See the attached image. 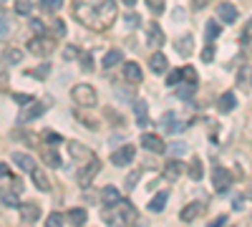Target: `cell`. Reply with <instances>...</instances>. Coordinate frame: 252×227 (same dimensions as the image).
I'll use <instances>...</instances> for the list:
<instances>
[{"mask_svg":"<svg viewBox=\"0 0 252 227\" xmlns=\"http://www.w3.org/2000/svg\"><path fill=\"white\" fill-rule=\"evenodd\" d=\"M73 15L91 31H106L116 20V0H73Z\"/></svg>","mask_w":252,"mask_h":227,"instance_id":"cell-1","label":"cell"},{"mask_svg":"<svg viewBox=\"0 0 252 227\" xmlns=\"http://www.w3.org/2000/svg\"><path fill=\"white\" fill-rule=\"evenodd\" d=\"M71 98L76 101V104L81 109H94L98 104V96H96V89L89 86V84H76L71 89Z\"/></svg>","mask_w":252,"mask_h":227,"instance_id":"cell-2","label":"cell"},{"mask_svg":"<svg viewBox=\"0 0 252 227\" xmlns=\"http://www.w3.org/2000/svg\"><path fill=\"white\" fill-rule=\"evenodd\" d=\"M53 48H56V40L46 38V35H38V38L28 40V51L33 56H48V53H53Z\"/></svg>","mask_w":252,"mask_h":227,"instance_id":"cell-3","label":"cell"},{"mask_svg":"<svg viewBox=\"0 0 252 227\" xmlns=\"http://www.w3.org/2000/svg\"><path fill=\"white\" fill-rule=\"evenodd\" d=\"M134 157H136V149L131 147V144H124L121 149H116L111 154V164H114V167H126V164L134 162Z\"/></svg>","mask_w":252,"mask_h":227,"instance_id":"cell-4","label":"cell"},{"mask_svg":"<svg viewBox=\"0 0 252 227\" xmlns=\"http://www.w3.org/2000/svg\"><path fill=\"white\" fill-rule=\"evenodd\" d=\"M101 172V159H91L86 167L81 169V174H78V184L81 187H89V184L94 182V177Z\"/></svg>","mask_w":252,"mask_h":227,"instance_id":"cell-5","label":"cell"},{"mask_svg":"<svg viewBox=\"0 0 252 227\" xmlns=\"http://www.w3.org/2000/svg\"><path fill=\"white\" fill-rule=\"evenodd\" d=\"M212 182H215V190L217 192H227L229 184H232V174H229V169H224V167H217L212 172Z\"/></svg>","mask_w":252,"mask_h":227,"instance_id":"cell-6","label":"cell"},{"mask_svg":"<svg viewBox=\"0 0 252 227\" xmlns=\"http://www.w3.org/2000/svg\"><path fill=\"white\" fill-rule=\"evenodd\" d=\"M161 127H164L166 131H169V134H179V131H184L187 121L177 119V114H174V111H166V114L161 116Z\"/></svg>","mask_w":252,"mask_h":227,"instance_id":"cell-7","label":"cell"},{"mask_svg":"<svg viewBox=\"0 0 252 227\" xmlns=\"http://www.w3.org/2000/svg\"><path fill=\"white\" fill-rule=\"evenodd\" d=\"M141 149H149V152H154V154L166 152L161 136H157V134H141Z\"/></svg>","mask_w":252,"mask_h":227,"instance_id":"cell-8","label":"cell"},{"mask_svg":"<svg viewBox=\"0 0 252 227\" xmlns=\"http://www.w3.org/2000/svg\"><path fill=\"white\" fill-rule=\"evenodd\" d=\"M164 40H166V38H164L159 23H152L149 28H146V43H149V48H161Z\"/></svg>","mask_w":252,"mask_h":227,"instance_id":"cell-9","label":"cell"},{"mask_svg":"<svg viewBox=\"0 0 252 227\" xmlns=\"http://www.w3.org/2000/svg\"><path fill=\"white\" fill-rule=\"evenodd\" d=\"M124 78L129 81V84H141L144 81V73H141V66L129 61V64H124Z\"/></svg>","mask_w":252,"mask_h":227,"instance_id":"cell-10","label":"cell"},{"mask_svg":"<svg viewBox=\"0 0 252 227\" xmlns=\"http://www.w3.org/2000/svg\"><path fill=\"white\" fill-rule=\"evenodd\" d=\"M202 210H204L202 202H189L187 207L179 212V217H182V222H194V220L202 215Z\"/></svg>","mask_w":252,"mask_h":227,"instance_id":"cell-11","label":"cell"},{"mask_svg":"<svg viewBox=\"0 0 252 227\" xmlns=\"http://www.w3.org/2000/svg\"><path fill=\"white\" fill-rule=\"evenodd\" d=\"M119 199H121V192H119L116 187H111V184L101 190V202H103V207H116Z\"/></svg>","mask_w":252,"mask_h":227,"instance_id":"cell-12","label":"cell"},{"mask_svg":"<svg viewBox=\"0 0 252 227\" xmlns=\"http://www.w3.org/2000/svg\"><path fill=\"white\" fill-rule=\"evenodd\" d=\"M217 18L222 20V23H235V20H237V8L232 3H220Z\"/></svg>","mask_w":252,"mask_h":227,"instance_id":"cell-13","label":"cell"},{"mask_svg":"<svg viewBox=\"0 0 252 227\" xmlns=\"http://www.w3.org/2000/svg\"><path fill=\"white\" fill-rule=\"evenodd\" d=\"M20 61H23V51L20 48H5L3 56H0V64L3 66H18Z\"/></svg>","mask_w":252,"mask_h":227,"instance_id":"cell-14","label":"cell"},{"mask_svg":"<svg viewBox=\"0 0 252 227\" xmlns=\"http://www.w3.org/2000/svg\"><path fill=\"white\" fill-rule=\"evenodd\" d=\"M18 207H20V220H23V222H35V220L40 217L38 204H33V202H28V204H18Z\"/></svg>","mask_w":252,"mask_h":227,"instance_id":"cell-15","label":"cell"},{"mask_svg":"<svg viewBox=\"0 0 252 227\" xmlns=\"http://www.w3.org/2000/svg\"><path fill=\"white\" fill-rule=\"evenodd\" d=\"M149 66H152L154 73H164L166 68H169V61H166V56H164L161 51H157V53L149 58Z\"/></svg>","mask_w":252,"mask_h":227,"instance_id":"cell-16","label":"cell"},{"mask_svg":"<svg viewBox=\"0 0 252 227\" xmlns=\"http://www.w3.org/2000/svg\"><path fill=\"white\" fill-rule=\"evenodd\" d=\"M237 86L242 91H250L252 89V66H242L237 71Z\"/></svg>","mask_w":252,"mask_h":227,"instance_id":"cell-17","label":"cell"},{"mask_svg":"<svg viewBox=\"0 0 252 227\" xmlns=\"http://www.w3.org/2000/svg\"><path fill=\"white\" fill-rule=\"evenodd\" d=\"M119 215H121V222H134V220H136L134 204L126 202V199H119Z\"/></svg>","mask_w":252,"mask_h":227,"instance_id":"cell-18","label":"cell"},{"mask_svg":"<svg viewBox=\"0 0 252 227\" xmlns=\"http://www.w3.org/2000/svg\"><path fill=\"white\" fill-rule=\"evenodd\" d=\"M166 199H169V192H159L149 199V204H146V210L149 212H161L166 207Z\"/></svg>","mask_w":252,"mask_h":227,"instance_id":"cell-19","label":"cell"},{"mask_svg":"<svg viewBox=\"0 0 252 227\" xmlns=\"http://www.w3.org/2000/svg\"><path fill=\"white\" fill-rule=\"evenodd\" d=\"M235 109H237V98H235V94H232V91L222 94V96H220V111H222V114H229V111H235Z\"/></svg>","mask_w":252,"mask_h":227,"instance_id":"cell-20","label":"cell"},{"mask_svg":"<svg viewBox=\"0 0 252 227\" xmlns=\"http://www.w3.org/2000/svg\"><path fill=\"white\" fill-rule=\"evenodd\" d=\"M13 162H15L23 172H33V169H35L33 157H28V154H23V152H15V154H13Z\"/></svg>","mask_w":252,"mask_h":227,"instance_id":"cell-21","label":"cell"},{"mask_svg":"<svg viewBox=\"0 0 252 227\" xmlns=\"http://www.w3.org/2000/svg\"><path fill=\"white\" fill-rule=\"evenodd\" d=\"M43 111H46V109H43V104H31L26 111H20V116H18V119L26 124V121H33V119H38V116H43Z\"/></svg>","mask_w":252,"mask_h":227,"instance_id":"cell-22","label":"cell"},{"mask_svg":"<svg viewBox=\"0 0 252 227\" xmlns=\"http://www.w3.org/2000/svg\"><path fill=\"white\" fill-rule=\"evenodd\" d=\"M182 162H177V159H172V162H166V167H164V177L169 179V182H174V179H179L182 177Z\"/></svg>","mask_w":252,"mask_h":227,"instance_id":"cell-23","label":"cell"},{"mask_svg":"<svg viewBox=\"0 0 252 227\" xmlns=\"http://www.w3.org/2000/svg\"><path fill=\"white\" fill-rule=\"evenodd\" d=\"M23 190V187H20ZM18 187H13V190H3L0 192V199H3V204H8V207H18L20 204V197H18V192H20Z\"/></svg>","mask_w":252,"mask_h":227,"instance_id":"cell-24","label":"cell"},{"mask_svg":"<svg viewBox=\"0 0 252 227\" xmlns=\"http://www.w3.org/2000/svg\"><path fill=\"white\" fill-rule=\"evenodd\" d=\"M31 174H33V182H35V187L40 192H51V182H48V177H46L43 169H33Z\"/></svg>","mask_w":252,"mask_h":227,"instance_id":"cell-25","label":"cell"},{"mask_svg":"<svg viewBox=\"0 0 252 227\" xmlns=\"http://www.w3.org/2000/svg\"><path fill=\"white\" fill-rule=\"evenodd\" d=\"M43 162L48 164V167H53V169H61L63 167V162H61V154L56 152V149H43Z\"/></svg>","mask_w":252,"mask_h":227,"instance_id":"cell-26","label":"cell"},{"mask_svg":"<svg viewBox=\"0 0 252 227\" xmlns=\"http://www.w3.org/2000/svg\"><path fill=\"white\" fill-rule=\"evenodd\" d=\"M177 51H179L182 56H192V51H194V38H192V35L179 38V40H177Z\"/></svg>","mask_w":252,"mask_h":227,"instance_id":"cell-27","label":"cell"},{"mask_svg":"<svg viewBox=\"0 0 252 227\" xmlns=\"http://www.w3.org/2000/svg\"><path fill=\"white\" fill-rule=\"evenodd\" d=\"M116 64H121V51H119V48H111L106 56H103L101 66H103V68H114Z\"/></svg>","mask_w":252,"mask_h":227,"instance_id":"cell-28","label":"cell"},{"mask_svg":"<svg viewBox=\"0 0 252 227\" xmlns=\"http://www.w3.org/2000/svg\"><path fill=\"white\" fill-rule=\"evenodd\" d=\"M68 220H71V225H73V227H81V225H86L89 212H86V210H81V207H76V210H71V212H68Z\"/></svg>","mask_w":252,"mask_h":227,"instance_id":"cell-29","label":"cell"},{"mask_svg":"<svg viewBox=\"0 0 252 227\" xmlns=\"http://www.w3.org/2000/svg\"><path fill=\"white\" fill-rule=\"evenodd\" d=\"M202 174H204V169H202V159H192V164H189V179L199 182Z\"/></svg>","mask_w":252,"mask_h":227,"instance_id":"cell-30","label":"cell"},{"mask_svg":"<svg viewBox=\"0 0 252 227\" xmlns=\"http://www.w3.org/2000/svg\"><path fill=\"white\" fill-rule=\"evenodd\" d=\"M68 147H71V157L73 159H86L89 157V149L83 147V144H78V141H68Z\"/></svg>","mask_w":252,"mask_h":227,"instance_id":"cell-31","label":"cell"},{"mask_svg":"<svg viewBox=\"0 0 252 227\" xmlns=\"http://www.w3.org/2000/svg\"><path fill=\"white\" fill-rule=\"evenodd\" d=\"M38 8L43 10V13H56L58 8H63V0H40Z\"/></svg>","mask_w":252,"mask_h":227,"instance_id":"cell-32","label":"cell"},{"mask_svg":"<svg viewBox=\"0 0 252 227\" xmlns=\"http://www.w3.org/2000/svg\"><path fill=\"white\" fill-rule=\"evenodd\" d=\"M204 28H207L204 33H207V38H209V40H215V38L222 33V28H220L217 20H207V26H204Z\"/></svg>","mask_w":252,"mask_h":227,"instance_id":"cell-33","label":"cell"},{"mask_svg":"<svg viewBox=\"0 0 252 227\" xmlns=\"http://www.w3.org/2000/svg\"><path fill=\"white\" fill-rule=\"evenodd\" d=\"M31 10H33L31 0H15V13L18 15H31Z\"/></svg>","mask_w":252,"mask_h":227,"instance_id":"cell-34","label":"cell"},{"mask_svg":"<svg viewBox=\"0 0 252 227\" xmlns=\"http://www.w3.org/2000/svg\"><path fill=\"white\" fill-rule=\"evenodd\" d=\"M144 3H146V8H149L154 15L164 13V8H166V0H144Z\"/></svg>","mask_w":252,"mask_h":227,"instance_id":"cell-35","label":"cell"},{"mask_svg":"<svg viewBox=\"0 0 252 227\" xmlns=\"http://www.w3.org/2000/svg\"><path fill=\"white\" fill-rule=\"evenodd\" d=\"M194 91H197V84H182L179 91H177V96H179V98H192Z\"/></svg>","mask_w":252,"mask_h":227,"instance_id":"cell-36","label":"cell"},{"mask_svg":"<svg viewBox=\"0 0 252 227\" xmlns=\"http://www.w3.org/2000/svg\"><path fill=\"white\" fill-rule=\"evenodd\" d=\"M134 111H136V121L146 127V124H149V116H146V104H144V101L134 106Z\"/></svg>","mask_w":252,"mask_h":227,"instance_id":"cell-37","label":"cell"},{"mask_svg":"<svg viewBox=\"0 0 252 227\" xmlns=\"http://www.w3.org/2000/svg\"><path fill=\"white\" fill-rule=\"evenodd\" d=\"M78 61H81V66H83V71H94V58H91V53H89V51H83V53H78Z\"/></svg>","mask_w":252,"mask_h":227,"instance_id":"cell-38","label":"cell"},{"mask_svg":"<svg viewBox=\"0 0 252 227\" xmlns=\"http://www.w3.org/2000/svg\"><path fill=\"white\" fill-rule=\"evenodd\" d=\"M31 76H35V78H46L48 73H51V66L48 64H40V66H35L33 71H28Z\"/></svg>","mask_w":252,"mask_h":227,"instance_id":"cell-39","label":"cell"},{"mask_svg":"<svg viewBox=\"0 0 252 227\" xmlns=\"http://www.w3.org/2000/svg\"><path fill=\"white\" fill-rule=\"evenodd\" d=\"M124 23L129 26V28H139V26H141V18H139L136 13H126V15H124Z\"/></svg>","mask_w":252,"mask_h":227,"instance_id":"cell-40","label":"cell"},{"mask_svg":"<svg viewBox=\"0 0 252 227\" xmlns=\"http://www.w3.org/2000/svg\"><path fill=\"white\" fill-rule=\"evenodd\" d=\"M46 227H63V215H61V212H53V215H48V220H46Z\"/></svg>","mask_w":252,"mask_h":227,"instance_id":"cell-41","label":"cell"},{"mask_svg":"<svg viewBox=\"0 0 252 227\" xmlns=\"http://www.w3.org/2000/svg\"><path fill=\"white\" fill-rule=\"evenodd\" d=\"M182 78H187L189 84H197V71H194L192 66H184V68H182Z\"/></svg>","mask_w":252,"mask_h":227,"instance_id":"cell-42","label":"cell"},{"mask_svg":"<svg viewBox=\"0 0 252 227\" xmlns=\"http://www.w3.org/2000/svg\"><path fill=\"white\" fill-rule=\"evenodd\" d=\"M5 35H10V20L0 13V38H5Z\"/></svg>","mask_w":252,"mask_h":227,"instance_id":"cell-43","label":"cell"},{"mask_svg":"<svg viewBox=\"0 0 252 227\" xmlns=\"http://www.w3.org/2000/svg\"><path fill=\"white\" fill-rule=\"evenodd\" d=\"M166 152H172V154H177V157H182V154L187 152V144H184V141H174V144H172V147H169V149H166Z\"/></svg>","mask_w":252,"mask_h":227,"instance_id":"cell-44","label":"cell"},{"mask_svg":"<svg viewBox=\"0 0 252 227\" xmlns=\"http://www.w3.org/2000/svg\"><path fill=\"white\" fill-rule=\"evenodd\" d=\"M43 139H46V144H61V141H63V136H61V134H56V131H46V136H43Z\"/></svg>","mask_w":252,"mask_h":227,"instance_id":"cell-45","label":"cell"},{"mask_svg":"<svg viewBox=\"0 0 252 227\" xmlns=\"http://www.w3.org/2000/svg\"><path fill=\"white\" fill-rule=\"evenodd\" d=\"M202 61H204V64H209V61H215V46H207V48H204Z\"/></svg>","mask_w":252,"mask_h":227,"instance_id":"cell-46","label":"cell"},{"mask_svg":"<svg viewBox=\"0 0 252 227\" xmlns=\"http://www.w3.org/2000/svg\"><path fill=\"white\" fill-rule=\"evenodd\" d=\"M63 58H66V61H73V58H78V51H76V46H68L66 51H63Z\"/></svg>","mask_w":252,"mask_h":227,"instance_id":"cell-47","label":"cell"},{"mask_svg":"<svg viewBox=\"0 0 252 227\" xmlns=\"http://www.w3.org/2000/svg\"><path fill=\"white\" fill-rule=\"evenodd\" d=\"M179 78H182V68H179V71H172L169 76H166V84H169V86H174Z\"/></svg>","mask_w":252,"mask_h":227,"instance_id":"cell-48","label":"cell"},{"mask_svg":"<svg viewBox=\"0 0 252 227\" xmlns=\"http://www.w3.org/2000/svg\"><path fill=\"white\" fill-rule=\"evenodd\" d=\"M227 225V215H220V217H215L212 222H209L207 227H224Z\"/></svg>","mask_w":252,"mask_h":227,"instance_id":"cell-49","label":"cell"},{"mask_svg":"<svg viewBox=\"0 0 252 227\" xmlns=\"http://www.w3.org/2000/svg\"><path fill=\"white\" fill-rule=\"evenodd\" d=\"M209 3H212V0H192V8H194V10H204Z\"/></svg>","mask_w":252,"mask_h":227,"instance_id":"cell-50","label":"cell"},{"mask_svg":"<svg viewBox=\"0 0 252 227\" xmlns=\"http://www.w3.org/2000/svg\"><path fill=\"white\" fill-rule=\"evenodd\" d=\"M56 35H66V23H63V20H56Z\"/></svg>","mask_w":252,"mask_h":227,"instance_id":"cell-51","label":"cell"},{"mask_svg":"<svg viewBox=\"0 0 252 227\" xmlns=\"http://www.w3.org/2000/svg\"><path fill=\"white\" fill-rule=\"evenodd\" d=\"M31 28H33L35 33H40V35H43V28H46V26L40 23V20H31Z\"/></svg>","mask_w":252,"mask_h":227,"instance_id":"cell-52","label":"cell"},{"mask_svg":"<svg viewBox=\"0 0 252 227\" xmlns=\"http://www.w3.org/2000/svg\"><path fill=\"white\" fill-rule=\"evenodd\" d=\"M13 98L18 101V104H31V96H26V94H15Z\"/></svg>","mask_w":252,"mask_h":227,"instance_id":"cell-53","label":"cell"},{"mask_svg":"<svg viewBox=\"0 0 252 227\" xmlns=\"http://www.w3.org/2000/svg\"><path fill=\"white\" fill-rule=\"evenodd\" d=\"M5 177H10V169L5 167L3 162H0V179H5Z\"/></svg>","mask_w":252,"mask_h":227,"instance_id":"cell-54","label":"cell"},{"mask_svg":"<svg viewBox=\"0 0 252 227\" xmlns=\"http://www.w3.org/2000/svg\"><path fill=\"white\" fill-rule=\"evenodd\" d=\"M136 179H139V172H134L129 179H126V187H134V184H136Z\"/></svg>","mask_w":252,"mask_h":227,"instance_id":"cell-55","label":"cell"},{"mask_svg":"<svg viewBox=\"0 0 252 227\" xmlns=\"http://www.w3.org/2000/svg\"><path fill=\"white\" fill-rule=\"evenodd\" d=\"M124 3H126V5H134V3H136V0H124Z\"/></svg>","mask_w":252,"mask_h":227,"instance_id":"cell-56","label":"cell"},{"mask_svg":"<svg viewBox=\"0 0 252 227\" xmlns=\"http://www.w3.org/2000/svg\"><path fill=\"white\" fill-rule=\"evenodd\" d=\"M247 197H252V184H250V190H247Z\"/></svg>","mask_w":252,"mask_h":227,"instance_id":"cell-57","label":"cell"}]
</instances>
